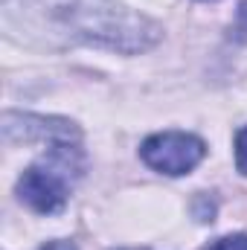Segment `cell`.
<instances>
[{"label": "cell", "mask_w": 247, "mask_h": 250, "mask_svg": "<svg viewBox=\"0 0 247 250\" xmlns=\"http://www.w3.org/2000/svg\"><path fill=\"white\" fill-rule=\"evenodd\" d=\"M206 250H247V236L236 233V236H224L218 242H212Z\"/></svg>", "instance_id": "5b68a950"}, {"label": "cell", "mask_w": 247, "mask_h": 250, "mask_svg": "<svg viewBox=\"0 0 247 250\" xmlns=\"http://www.w3.org/2000/svg\"><path fill=\"white\" fill-rule=\"evenodd\" d=\"M204 143L184 131H163L140 146V157L163 175H186L204 160Z\"/></svg>", "instance_id": "3957f363"}, {"label": "cell", "mask_w": 247, "mask_h": 250, "mask_svg": "<svg viewBox=\"0 0 247 250\" xmlns=\"http://www.w3.org/2000/svg\"><path fill=\"white\" fill-rule=\"evenodd\" d=\"M3 137L9 143H32V140H47L53 143H79V128L67 120L56 117H32V114H6L3 117Z\"/></svg>", "instance_id": "277c9868"}, {"label": "cell", "mask_w": 247, "mask_h": 250, "mask_svg": "<svg viewBox=\"0 0 247 250\" xmlns=\"http://www.w3.org/2000/svg\"><path fill=\"white\" fill-rule=\"evenodd\" d=\"M38 250H76V245H73V242H64V239H56V242L41 245Z\"/></svg>", "instance_id": "52a82bcc"}, {"label": "cell", "mask_w": 247, "mask_h": 250, "mask_svg": "<svg viewBox=\"0 0 247 250\" xmlns=\"http://www.w3.org/2000/svg\"><path fill=\"white\" fill-rule=\"evenodd\" d=\"M21 9L26 21L38 23V29L73 44L140 53L160 38L157 23L128 12L117 0H21Z\"/></svg>", "instance_id": "6da1fadb"}, {"label": "cell", "mask_w": 247, "mask_h": 250, "mask_svg": "<svg viewBox=\"0 0 247 250\" xmlns=\"http://www.w3.org/2000/svg\"><path fill=\"white\" fill-rule=\"evenodd\" d=\"M84 172V157L76 143H53L47 157L29 166L18 181V198L41 215H56L67 204L70 187Z\"/></svg>", "instance_id": "7a4b0ae2"}, {"label": "cell", "mask_w": 247, "mask_h": 250, "mask_svg": "<svg viewBox=\"0 0 247 250\" xmlns=\"http://www.w3.org/2000/svg\"><path fill=\"white\" fill-rule=\"evenodd\" d=\"M236 166L242 175H247V128L236 134Z\"/></svg>", "instance_id": "8992f818"}]
</instances>
